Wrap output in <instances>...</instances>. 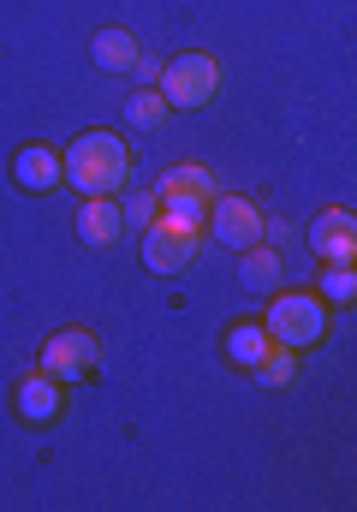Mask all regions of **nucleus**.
<instances>
[{"mask_svg":"<svg viewBox=\"0 0 357 512\" xmlns=\"http://www.w3.org/2000/svg\"><path fill=\"white\" fill-rule=\"evenodd\" d=\"M268 346H274V340H268L262 322H233V328L221 334V352H227L233 370H256V364L268 358Z\"/></svg>","mask_w":357,"mask_h":512,"instance_id":"12","label":"nucleus"},{"mask_svg":"<svg viewBox=\"0 0 357 512\" xmlns=\"http://www.w3.org/2000/svg\"><path fill=\"white\" fill-rule=\"evenodd\" d=\"M60 173L84 197H119L131 185V149L119 143L114 131H78L60 149Z\"/></svg>","mask_w":357,"mask_h":512,"instance_id":"1","label":"nucleus"},{"mask_svg":"<svg viewBox=\"0 0 357 512\" xmlns=\"http://www.w3.org/2000/svg\"><path fill=\"white\" fill-rule=\"evenodd\" d=\"M197 251H203V233H179V227H161V221L143 227V268H155V274L191 268Z\"/></svg>","mask_w":357,"mask_h":512,"instance_id":"6","label":"nucleus"},{"mask_svg":"<svg viewBox=\"0 0 357 512\" xmlns=\"http://www.w3.org/2000/svg\"><path fill=\"white\" fill-rule=\"evenodd\" d=\"M274 346H292L298 358L316 352L328 340V304L316 292H268V316H262Z\"/></svg>","mask_w":357,"mask_h":512,"instance_id":"2","label":"nucleus"},{"mask_svg":"<svg viewBox=\"0 0 357 512\" xmlns=\"http://www.w3.org/2000/svg\"><path fill=\"white\" fill-rule=\"evenodd\" d=\"M131 72H137V78H143V84H155V78H161V66H155V60H149V54H137V60H131Z\"/></svg>","mask_w":357,"mask_h":512,"instance_id":"19","label":"nucleus"},{"mask_svg":"<svg viewBox=\"0 0 357 512\" xmlns=\"http://www.w3.org/2000/svg\"><path fill=\"white\" fill-rule=\"evenodd\" d=\"M12 179H18V191H30V197L60 191V185H66V173H60V149H54V143H24V149L12 155Z\"/></svg>","mask_w":357,"mask_h":512,"instance_id":"7","label":"nucleus"},{"mask_svg":"<svg viewBox=\"0 0 357 512\" xmlns=\"http://www.w3.org/2000/svg\"><path fill=\"white\" fill-rule=\"evenodd\" d=\"M78 233H84V245H96V251H108L119 233H125V215H119V197H84V209H78Z\"/></svg>","mask_w":357,"mask_h":512,"instance_id":"10","label":"nucleus"},{"mask_svg":"<svg viewBox=\"0 0 357 512\" xmlns=\"http://www.w3.org/2000/svg\"><path fill=\"white\" fill-rule=\"evenodd\" d=\"M42 370L54 376V382H84L90 370H96V334L90 328H60V334H48V346H42Z\"/></svg>","mask_w":357,"mask_h":512,"instance_id":"5","label":"nucleus"},{"mask_svg":"<svg viewBox=\"0 0 357 512\" xmlns=\"http://www.w3.org/2000/svg\"><path fill=\"white\" fill-rule=\"evenodd\" d=\"M155 191H161V197H197V203H209L221 185H215V173H209L203 161H179V167H167V173L155 179Z\"/></svg>","mask_w":357,"mask_h":512,"instance_id":"13","label":"nucleus"},{"mask_svg":"<svg viewBox=\"0 0 357 512\" xmlns=\"http://www.w3.org/2000/svg\"><path fill=\"white\" fill-rule=\"evenodd\" d=\"M155 90L167 96V108H209L221 96V66H215V54H179L161 66Z\"/></svg>","mask_w":357,"mask_h":512,"instance_id":"3","label":"nucleus"},{"mask_svg":"<svg viewBox=\"0 0 357 512\" xmlns=\"http://www.w3.org/2000/svg\"><path fill=\"white\" fill-rule=\"evenodd\" d=\"M316 286H322V292H316L322 304H346V310H352V298H357V262H328Z\"/></svg>","mask_w":357,"mask_h":512,"instance_id":"16","label":"nucleus"},{"mask_svg":"<svg viewBox=\"0 0 357 512\" xmlns=\"http://www.w3.org/2000/svg\"><path fill=\"white\" fill-rule=\"evenodd\" d=\"M143 48H137V36L131 30H119V24H108V30H96L90 36V60L102 66V72H131V60H137Z\"/></svg>","mask_w":357,"mask_h":512,"instance_id":"14","label":"nucleus"},{"mask_svg":"<svg viewBox=\"0 0 357 512\" xmlns=\"http://www.w3.org/2000/svg\"><path fill=\"white\" fill-rule=\"evenodd\" d=\"M280 280H286V262H280L274 245L238 251V286H244V292H280Z\"/></svg>","mask_w":357,"mask_h":512,"instance_id":"11","label":"nucleus"},{"mask_svg":"<svg viewBox=\"0 0 357 512\" xmlns=\"http://www.w3.org/2000/svg\"><path fill=\"white\" fill-rule=\"evenodd\" d=\"M155 209H161V191H125V197H119L125 227H149V221H155Z\"/></svg>","mask_w":357,"mask_h":512,"instance_id":"18","label":"nucleus"},{"mask_svg":"<svg viewBox=\"0 0 357 512\" xmlns=\"http://www.w3.org/2000/svg\"><path fill=\"white\" fill-rule=\"evenodd\" d=\"M262 209L250 203V197H227V191H215L209 197V239L215 245H227V251H250V245H262Z\"/></svg>","mask_w":357,"mask_h":512,"instance_id":"4","label":"nucleus"},{"mask_svg":"<svg viewBox=\"0 0 357 512\" xmlns=\"http://www.w3.org/2000/svg\"><path fill=\"white\" fill-rule=\"evenodd\" d=\"M250 376L262 387H292L298 382V352H292V346H268V358H262Z\"/></svg>","mask_w":357,"mask_h":512,"instance_id":"17","label":"nucleus"},{"mask_svg":"<svg viewBox=\"0 0 357 512\" xmlns=\"http://www.w3.org/2000/svg\"><path fill=\"white\" fill-rule=\"evenodd\" d=\"M12 405H18L24 423H54L60 405H66V382H54L48 370H30V376L18 382V393H12Z\"/></svg>","mask_w":357,"mask_h":512,"instance_id":"9","label":"nucleus"},{"mask_svg":"<svg viewBox=\"0 0 357 512\" xmlns=\"http://www.w3.org/2000/svg\"><path fill=\"white\" fill-rule=\"evenodd\" d=\"M310 251L322 262H357V215L352 209H322L310 221Z\"/></svg>","mask_w":357,"mask_h":512,"instance_id":"8","label":"nucleus"},{"mask_svg":"<svg viewBox=\"0 0 357 512\" xmlns=\"http://www.w3.org/2000/svg\"><path fill=\"white\" fill-rule=\"evenodd\" d=\"M167 114H173V108H167V96H161L155 84H143L137 96H125V126L131 131H161Z\"/></svg>","mask_w":357,"mask_h":512,"instance_id":"15","label":"nucleus"}]
</instances>
